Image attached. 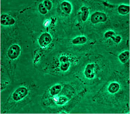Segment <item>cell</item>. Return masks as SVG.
I'll list each match as a JSON object with an SVG mask.
<instances>
[{"mask_svg":"<svg viewBox=\"0 0 130 114\" xmlns=\"http://www.w3.org/2000/svg\"><path fill=\"white\" fill-rule=\"evenodd\" d=\"M81 18L83 22H85L87 21L89 14V8L86 6H83L81 8Z\"/></svg>","mask_w":130,"mask_h":114,"instance_id":"cell-12","label":"cell"},{"mask_svg":"<svg viewBox=\"0 0 130 114\" xmlns=\"http://www.w3.org/2000/svg\"><path fill=\"white\" fill-rule=\"evenodd\" d=\"M87 39L85 36H78L74 39L72 41V43L75 45L83 44L87 42Z\"/></svg>","mask_w":130,"mask_h":114,"instance_id":"cell-15","label":"cell"},{"mask_svg":"<svg viewBox=\"0 0 130 114\" xmlns=\"http://www.w3.org/2000/svg\"><path fill=\"white\" fill-rule=\"evenodd\" d=\"M52 41L51 35L48 33H44L40 36L38 42L41 47L44 48L48 46Z\"/></svg>","mask_w":130,"mask_h":114,"instance_id":"cell-4","label":"cell"},{"mask_svg":"<svg viewBox=\"0 0 130 114\" xmlns=\"http://www.w3.org/2000/svg\"><path fill=\"white\" fill-rule=\"evenodd\" d=\"M15 21L10 16L3 14L1 16V24L4 26H11L15 24Z\"/></svg>","mask_w":130,"mask_h":114,"instance_id":"cell-5","label":"cell"},{"mask_svg":"<svg viewBox=\"0 0 130 114\" xmlns=\"http://www.w3.org/2000/svg\"><path fill=\"white\" fill-rule=\"evenodd\" d=\"M21 53V48L18 44H13L9 48L8 50V56L10 59L14 60L17 59Z\"/></svg>","mask_w":130,"mask_h":114,"instance_id":"cell-3","label":"cell"},{"mask_svg":"<svg viewBox=\"0 0 130 114\" xmlns=\"http://www.w3.org/2000/svg\"><path fill=\"white\" fill-rule=\"evenodd\" d=\"M107 16L105 13L101 12H95L92 14L90 17V21L93 24L100 23H104L107 21Z\"/></svg>","mask_w":130,"mask_h":114,"instance_id":"cell-2","label":"cell"},{"mask_svg":"<svg viewBox=\"0 0 130 114\" xmlns=\"http://www.w3.org/2000/svg\"><path fill=\"white\" fill-rule=\"evenodd\" d=\"M118 13L122 15H125L130 12V6L125 5H121L118 8Z\"/></svg>","mask_w":130,"mask_h":114,"instance_id":"cell-14","label":"cell"},{"mask_svg":"<svg viewBox=\"0 0 130 114\" xmlns=\"http://www.w3.org/2000/svg\"><path fill=\"white\" fill-rule=\"evenodd\" d=\"M60 69L62 71H66L69 69L70 66V62L69 58L65 56H62L59 58Z\"/></svg>","mask_w":130,"mask_h":114,"instance_id":"cell-6","label":"cell"},{"mask_svg":"<svg viewBox=\"0 0 130 114\" xmlns=\"http://www.w3.org/2000/svg\"><path fill=\"white\" fill-rule=\"evenodd\" d=\"M104 36L107 39L110 38L115 43H118L121 41V38L120 36L116 35L114 31H107L104 35Z\"/></svg>","mask_w":130,"mask_h":114,"instance_id":"cell-8","label":"cell"},{"mask_svg":"<svg viewBox=\"0 0 130 114\" xmlns=\"http://www.w3.org/2000/svg\"><path fill=\"white\" fill-rule=\"evenodd\" d=\"M61 8L62 11L66 14H70L72 10V6L69 2L64 1L61 5Z\"/></svg>","mask_w":130,"mask_h":114,"instance_id":"cell-9","label":"cell"},{"mask_svg":"<svg viewBox=\"0 0 130 114\" xmlns=\"http://www.w3.org/2000/svg\"><path fill=\"white\" fill-rule=\"evenodd\" d=\"M62 89L61 85L60 84L53 86L50 89V93L52 96H56L60 93Z\"/></svg>","mask_w":130,"mask_h":114,"instance_id":"cell-11","label":"cell"},{"mask_svg":"<svg viewBox=\"0 0 130 114\" xmlns=\"http://www.w3.org/2000/svg\"><path fill=\"white\" fill-rule=\"evenodd\" d=\"M38 8L40 13L43 15H45L48 12V10L45 8L43 3L39 4V5Z\"/></svg>","mask_w":130,"mask_h":114,"instance_id":"cell-16","label":"cell"},{"mask_svg":"<svg viewBox=\"0 0 130 114\" xmlns=\"http://www.w3.org/2000/svg\"><path fill=\"white\" fill-rule=\"evenodd\" d=\"M94 68L95 65L94 64L92 63L87 65L84 71V74L86 78L92 79L94 77Z\"/></svg>","mask_w":130,"mask_h":114,"instance_id":"cell-7","label":"cell"},{"mask_svg":"<svg viewBox=\"0 0 130 114\" xmlns=\"http://www.w3.org/2000/svg\"><path fill=\"white\" fill-rule=\"evenodd\" d=\"M28 91L26 87H19L13 94L12 98L14 101L16 102L20 101L28 95Z\"/></svg>","mask_w":130,"mask_h":114,"instance_id":"cell-1","label":"cell"},{"mask_svg":"<svg viewBox=\"0 0 130 114\" xmlns=\"http://www.w3.org/2000/svg\"><path fill=\"white\" fill-rule=\"evenodd\" d=\"M130 57V52L129 51H126L121 53L118 56L119 60L121 63L125 64L127 62Z\"/></svg>","mask_w":130,"mask_h":114,"instance_id":"cell-13","label":"cell"},{"mask_svg":"<svg viewBox=\"0 0 130 114\" xmlns=\"http://www.w3.org/2000/svg\"><path fill=\"white\" fill-rule=\"evenodd\" d=\"M120 85L117 82H112L108 86V90L111 94H115L118 92L120 90Z\"/></svg>","mask_w":130,"mask_h":114,"instance_id":"cell-10","label":"cell"},{"mask_svg":"<svg viewBox=\"0 0 130 114\" xmlns=\"http://www.w3.org/2000/svg\"><path fill=\"white\" fill-rule=\"evenodd\" d=\"M43 5H44L45 8H46L47 10H50L52 7V4L50 1H44L43 2Z\"/></svg>","mask_w":130,"mask_h":114,"instance_id":"cell-17","label":"cell"}]
</instances>
